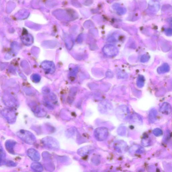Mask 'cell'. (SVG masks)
<instances>
[{"label":"cell","mask_w":172,"mask_h":172,"mask_svg":"<svg viewBox=\"0 0 172 172\" xmlns=\"http://www.w3.org/2000/svg\"><path fill=\"white\" fill-rule=\"evenodd\" d=\"M145 79L144 77L142 75H139L137 81V85L138 87H142L144 84Z\"/></svg>","instance_id":"cell-10"},{"label":"cell","mask_w":172,"mask_h":172,"mask_svg":"<svg viewBox=\"0 0 172 172\" xmlns=\"http://www.w3.org/2000/svg\"><path fill=\"white\" fill-rule=\"evenodd\" d=\"M153 133L156 136H159L162 135V131L160 129H156L154 130L153 131Z\"/></svg>","instance_id":"cell-14"},{"label":"cell","mask_w":172,"mask_h":172,"mask_svg":"<svg viewBox=\"0 0 172 172\" xmlns=\"http://www.w3.org/2000/svg\"><path fill=\"white\" fill-rule=\"evenodd\" d=\"M156 111L154 110H153L151 111V113L149 115V119H150L151 122L154 121V119L156 118Z\"/></svg>","instance_id":"cell-13"},{"label":"cell","mask_w":172,"mask_h":172,"mask_svg":"<svg viewBox=\"0 0 172 172\" xmlns=\"http://www.w3.org/2000/svg\"><path fill=\"white\" fill-rule=\"evenodd\" d=\"M150 57L148 55H146V54H144V55H143L140 59V61L143 62H147L148 60H149Z\"/></svg>","instance_id":"cell-15"},{"label":"cell","mask_w":172,"mask_h":172,"mask_svg":"<svg viewBox=\"0 0 172 172\" xmlns=\"http://www.w3.org/2000/svg\"><path fill=\"white\" fill-rule=\"evenodd\" d=\"M6 154L4 152L3 148L0 143V162H1L6 158Z\"/></svg>","instance_id":"cell-12"},{"label":"cell","mask_w":172,"mask_h":172,"mask_svg":"<svg viewBox=\"0 0 172 172\" xmlns=\"http://www.w3.org/2000/svg\"><path fill=\"white\" fill-rule=\"evenodd\" d=\"M15 145V143L12 142L10 140L6 142V146L8 151H9L10 153H12L13 151V148Z\"/></svg>","instance_id":"cell-11"},{"label":"cell","mask_w":172,"mask_h":172,"mask_svg":"<svg viewBox=\"0 0 172 172\" xmlns=\"http://www.w3.org/2000/svg\"><path fill=\"white\" fill-rule=\"evenodd\" d=\"M17 135L23 141L28 144L33 145L36 142L35 135L30 132L21 130L17 132Z\"/></svg>","instance_id":"cell-1"},{"label":"cell","mask_w":172,"mask_h":172,"mask_svg":"<svg viewBox=\"0 0 172 172\" xmlns=\"http://www.w3.org/2000/svg\"><path fill=\"white\" fill-rule=\"evenodd\" d=\"M31 168L35 171L41 172L43 171L42 166L40 163H34L31 165Z\"/></svg>","instance_id":"cell-9"},{"label":"cell","mask_w":172,"mask_h":172,"mask_svg":"<svg viewBox=\"0 0 172 172\" xmlns=\"http://www.w3.org/2000/svg\"><path fill=\"white\" fill-rule=\"evenodd\" d=\"M104 53L107 56L113 57L116 56L118 53V50L115 46L112 44H107L104 47Z\"/></svg>","instance_id":"cell-3"},{"label":"cell","mask_w":172,"mask_h":172,"mask_svg":"<svg viewBox=\"0 0 172 172\" xmlns=\"http://www.w3.org/2000/svg\"><path fill=\"white\" fill-rule=\"evenodd\" d=\"M27 153L29 157L32 160L35 161L40 160V155L37 150L33 148H30L28 150Z\"/></svg>","instance_id":"cell-6"},{"label":"cell","mask_w":172,"mask_h":172,"mask_svg":"<svg viewBox=\"0 0 172 172\" xmlns=\"http://www.w3.org/2000/svg\"><path fill=\"white\" fill-rule=\"evenodd\" d=\"M169 70H170V67L169 65L168 64L165 63L158 68L157 69V72L160 74H163L168 72Z\"/></svg>","instance_id":"cell-8"},{"label":"cell","mask_w":172,"mask_h":172,"mask_svg":"<svg viewBox=\"0 0 172 172\" xmlns=\"http://www.w3.org/2000/svg\"><path fill=\"white\" fill-rule=\"evenodd\" d=\"M43 143L46 146L50 149H56L59 147L58 142L53 138L46 137L43 140Z\"/></svg>","instance_id":"cell-4"},{"label":"cell","mask_w":172,"mask_h":172,"mask_svg":"<svg viewBox=\"0 0 172 172\" xmlns=\"http://www.w3.org/2000/svg\"><path fill=\"white\" fill-rule=\"evenodd\" d=\"M94 135L96 140L99 141H103L106 140L108 137V130L104 127L98 128L95 129Z\"/></svg>","instance_id":"cell-2"},{"label":"cell","mask_w":172,"mask_h":172,"mask_svg":"<svg viewBox=\"0 0 172 172\" xmlns=\"http://www.w3.org/2000/svg\"><path fill=\"white\" fill-rule=\"evenodd\" d=\"M33 79L36 82H38L40 81V75L35 74L33 76Z\"/></svg>","instance_id":"cell-16"},{"label":"cell","mask_w":172,"mask_h":172,"mask_svg":"<svg viewBox=\"0 0 172 172\" xmlns=\"http://www.w3.org/2000/svg\"><path fill=\"white\" fill-rule=\"evenodd\" d=\"M41 67L48 74H53L55 71V65L53 62L49 61H43L41 64Z\"/></svg>","instance_id":"cell-5"},{"label":"cell","mask_w":172,"mask_h":172,"mask_svg":"<svg viewBox=\"0 0 172 172\" xmlns=\"http://www.w3.org/2000/svg\"><path fill=\"white\" fill-rule=\"evenodd\" d=\"M160 111L161 112L166 114H170L171 112V107L170 104L168 103L163 104L160 108Z\"/></svg>","instance_id":"cell-7"}]
</instances>
